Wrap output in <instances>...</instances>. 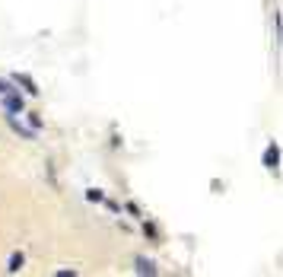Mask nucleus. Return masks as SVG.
Wrapping results in <instances>:
<instances>
[{"label": "nucleus", "mask_w": 283, "mask_h": 277, "mask_svg": "<svg viewBox=\"0 0 283 277\" xmlns=\"http://www.w3.org/2000/svg\"><path fill=\"white\" fill-rule=\"evenodd\" d=\"M6 121H10V127L19 134V137H26V140H32V137H35V131H32V127H26L23 121L16 118V115H6Z\"/></svg>", "instance_id": "4"}, {"label": "nucleus", "mask_w": 283, "mask_h": 277, "mask_svg": "<svg viewBox=\"0 0 283 277\" xmlns=\"http://www.w3.org/2000/svg\"><path fill=\"white\" fill-rule=\"evenodd\" d=\"M86 201H96V204H102V201H105V194L99 191V188H89V191H86Z\"/></svg>", "instance_id": "7"}, {"label": "nucleus", "mask_w": 283, "mask_h": 277, "mask_svg": "<svg viewBox=\"0 0 283 277\" xmlns=\"http://www.w3.org/2000/svg\"><path fill=\"white\" fill-rule=\"evenodd\" d=\"M23 265H26V255H23V252H13L10 261H6V271H10V274H19V271H23Z\"/></svg>", "instance_id": "5"}, {"label": "nucleus", "mask_w": 283, "mask_h": 277, "mask_svg": "<svg viewBox=\"0 0 283 277\" xmlns=\"http://www.w3.org/2000/svg\"><path fill=\"white\" fill-rule=\"evenodd\" d=\"M29 124H32V131H38V127H42V118H38V115H32V112H29Z\"/></svg>", "instance_id": "8"}, {"label": "nucleus", "mask_w": 283, "mask_h": 277, "mask_svg": "<svg viewBox=\"0 0 283 277\" xmlns=\"http://www.w3.org/2000/svg\"><path fill=\"white\" fill-rule=\"evenodd\" d=\"M13 83L16 86H23L29 96H38V86H35V80L29 77V73H13Z\"/></svg>", "instance_id": "3"}, {"label": "nucleus", "mask_w": 283, "mask_h": 277, "mask_svg": "<svg viewBox=\"0 0 283 277\" xmlns=\"http://www.w3.org/2000/svg\"><path fill=\"white\" fill-rule=\"evenodd\" d=\"M10 90H13V83H6V80H0V96H6Z\"/></svg>", "instance_id": "9"}, {"label": "nucleus", "mask_w": 283, "mask_h": 277, "mask_svg": "<svg viewBox=\"0 0 283 277\" xmlns=\"http://www.w3.org/2000/svg\"><path fill=\"white\" fill-rule=\"evenodd\" d=\"M134 271H137V274H156V265H153V261L150 258H134Z\"/></svg>", "instance_id": "6"}, {"label": "nucleus", "mask_w": 283, "mask_h": 277, "mask_svg": "<svg viewBox=\"0 0 283 277\" xmlns=\"http://www.w3.org/2000/svg\"><path fill=\"white\" fill-rule=\"evenodd\" d=\"M3 112L6 115H19V112H26V99L19 96V90H10L3 96Z\"/></svg>", "instance_id": "1"}, {"label": "nucleus", "mask_w": 283, "mask_h": 277, "mask_svg": "<svg viewBox=\"0 0 283 277\" xmlns=\"http://www.w3.org/2000/svg\"><path fill=\"white\" fill-rule=\"evenodd\" d=\"M261 163H264V169L277 172V166H280V144H277V140H274V144H267V150H264V156H261Z\"/></svg>", "instance_id": "2"}, {"label": "nucleus", "mask_w": 283, "mask_h": 277, "mask_svg": "<svg viewBox=\"0 0 283 277\" xmlns=\"http://www.w3.org/2000/svg\"><path fill=\"white\" fill-rule=\"evenodd\" d=\"M73 274H77L73 268H60V271H57V277H73Z\"/></svg>", "instance_id": "10"}]
</instances>
